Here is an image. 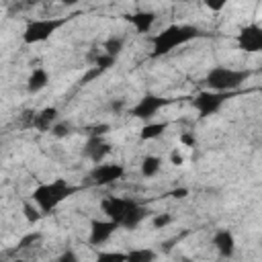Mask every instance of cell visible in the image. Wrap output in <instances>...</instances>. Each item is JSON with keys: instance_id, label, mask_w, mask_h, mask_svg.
<instances>
[{"instance_id": "29", "label": "cell", "mask_w": 262, "mask_h": 262, "mask_svg": "<svg viewBox=\"0 0 262 262\" xmlns=\"http://www.w3.org/2000/svg\"><path fill=\"white\" fill-rule=\"evenodd\" d=\"M186 194H188V188H178V190L172 192V196H176V199H184Z\"/></svg>"}, {"instance_id": "30", "label": "cell", "mask_w": 262, "mask_h": 262, "mask_svg": "<svg viewBox=\"0 0 262 262\" xmlns=\"http://www.w3.org/2000/svg\"><path fill=\"white\" fill-rule=\"evenodd\" d=\"M59 260H76V256L68 252V254H61V256H59Z\"/></svg>"}, {"instance_id": "27", "label": "cell", "mask_w": 262, "mask_h": 262, "mask_svg": "<svg viewBox=\"0 0 262 262\" xmlns=\"http://www.w3.org/2000/svg\"><path fill=\"white\" fill-rule=\"evenodd\" d=\"M170 162L174 164V166H180L182 162H184V156L180 154V149L176 147V149H172V154H170Z\"/></svg>"}, {"instance_id": "23", "label": "cell", "mask_w": 262, "mask_h": 262, "mask_svg": "<svg viewBox=\"0 0 262 262\" xmlns=\"http://www.w3.org/2000/svg\"><path fill=\"white\" fill-rule=\"evenodd\" d=\"M51 135H55L57 139H61V137H68L70 133H72V127H70V123H55L53 127H51V131H49Z\"/></svg>"}, {"instance_id": "31", "label": "cell", "mask_w": 262, "mask_h": 262, "mask_svg": "<svg viewBox=\"0 0 262 262\" xmlns=\"http://www.w3.org/2000/svg\"><path fill=\"white\" fill-rule=\"evenodd\" d=\"M63 6H76L78 4V0H59Z\"/></svg>"}, {"instance_id": "4", "label": "cell", "mask_w": 262, "mask_h": 262, "mask_svg": "<svg viewBox=\"0 0 262 262\" xmlns=\"http://www.w3.org/2000/svg\"><path fill=\"white\" fill-rule=\"evenodd\" d=\"M252 76L250 70H237V68H227V66H215L207 72L205 84L211 90L219 92H233L244 86V82Z\"/></svg>"}, {"instance_id": "32", "label": "cell", "mask_w": 262, "mask_h": 262, "mask_svg": "<svg viewBox=\"0 0 262 262\" xmlns=\"http://www.w3.org/2000/svg\"><path fill=\"white\" fill-rule=\"evenodd\" d=\"M35 2H39V0H27V4H35Z\"/></svg>"}, {"instance_id": "26", "label": "cell", "mask_w": 262, "mask_h": 262, "mask_svg": "<svg viewBox=\"0 0 262 262\" xmlns=\"http://www.w3.org/2000/svg\"><path fill=\"white\" fill-rule=\"evenodd\" d=\"M180 143L186 145V147H192V145L196 143V139H194L192 133H182V135H180Z\"/></svg>"}, {"instance_id": "2", "label": "cell", "mask_w": 262, "mask_h": 262, "mask_svg": "<svg viewBox=\"0 0 262 262\" xmlns=\"http://www.w3.org/2000/svg\"><path fill=\"white\" fill-rule=\"evenodd\" d=\"M203 29H199L196 25H168L166 29H162L160 33H156L149 41H151V57H164L168 53H172L174 49L188 45L190 41L203 37Z\"/></svg>"}, {"instance_id": "5", "label": "cell", "mask_w": 262, "mask_h": 262, "mask_svg": "<svg viewBox=\"0 0 262 262\" xmlns=\"http://www.w3.org/2000/svg\"><path fill=\"white\" fill-rule=\"evenodd\" d=\"M68 20L70 18H55V16H49V18H33L23 29V43H27V45L43 43L53 33H57Z\"/></svg>"}, {"instance_id": "20", "label": "cell", "mask_w": 262, "mask_h": 262, "mask_svg": "<svg viewBox=\"0 0 262 262\" xmlns=\"http://www.w3.org/2000/svg\"><path fill=\"white\" fill-rule=\"evenodd\" d=\"M23 215L29 223H37L41 217H43V211L33 203V201H25L23 203Z\"/></svg>"}, {"instance_id": "25", "label": "cell", "mask_w": 262, "mask_h": 262, "mask_svg": "<svg viewBox=\"0 0 262 262\" xmlns=\"http://www.w3.org/2000/svg\"><path fill=\"white\" fill-rule=\"evenodd\" d=\"M227 4H229V0H205V6H207L211 12H221Z\"/></svg>"}, {"instance_id": "22", "label": "cell", "mask_w": 262, "mask_h": 262, "mask_svg": "<svg viewBox=\"0 0 262 262\" xmlns=\"http://www.w3.org/2000/svg\"><path fill=\"white\" fill-rule=\"evenodd\" d=\"M172 221H174V217H172L170 213H156V215L151 217L154 229H164V227H168Z\"/></svg>"}, {"instance_id": "1", "label": "cell", "mask_w": 262, "mask_h": 262, "mask_svg": "<svg viewBox=\"0 0 262 262\" xmlns=\"http://www.w3.org/2000/svg\"><path fill=\"white\" fill-rule=\"evenodd\" d=\"M100 211L104 213L106 219L115 221L119 229L121 227L123 229H135L149 215L147 207H143L135 199H131V196H113V194H108L100 201Z\"/></svg>"}, {"instance_id": "7", "label": "cell", "mask_w": 262, "mask_h": 262, "mask_svg": "<svg viewBox=\"0 0 262 262\" xmlns=\"http://www.w3.org/2000/svg\"><path fill=\"white\" fill-rule=\"evenodd\" d=\"M125 176V166L117 164V162H96L92 166V170L88 172V178L92 184L96 186H108L117 180H121Z\"/></svg>"}, {"instance_id": "18", "label": "cell", "mask_w": 262, "mask_h": 262, "mask_svg": "<svg viewBox=\"0 0 262 262\" xmlns=\"http://www.w3.org/2000/svg\"><path fill=\"white\" fill-rule=\"evenodd\" d=\"M123 45H125V39H123V37L111 35V37L102 43V51L108 53V55H113V57H119V53L123 51Z\"/></svg>"}, {"instance_id": "16", "label": "cell", "mask_w": 262, "mask_h": 262, "mask_svg": "<svg viewBox=\"0 0 262 262\" xmlns=\"http://www.w3.org/2000/svg\"><path fill=\"white\" fill-rule=\"evenodd\" d=\"M168 127H170L168 121H145L143 127L139 129V139H143V141L156 139V137H160Z\"/></svg>"}, {"instance_id": "19", "label": "cell", "mask_w": 262, "mask_h": 262, "mask_svg": "<svg viewBox=\"0 0 262 262\" xmlns=\"http://www.w3.org/2000/svg\"><path fill=\"white\" fill-rule=\"evenodd\" d=\"M127 260L129 262H149V260H156V252L149 248H135V250L127 252Z\"/></svg>"}, {"instance_id": "28", "label": "cell", "mask_w": 262, "mask_h": 262, "mask_svg": "<svg viewBox=\"0 0 262 262\" xmlns=\"http://www.w3.org/2000/svg\"><path fill=\"white\" fill-rule=\"evenodd\" d=\"M108 131V125H98V127H94V133L92 135H104Z\"/></svg>"}, {"instance_id": "10", "label": "cell", "mask_w": 262, "mask_h": 262, "mask_svg": "<svg viewBox=\"0 0 262 262\" xmlns=\"http://www.w3.org/2000/svg\"><path fill=\"white\" fill-rule=\"evenodd\" d=\"M117 229H119L117 223L106 219V217L104 219H92L90 229H88V244L90 246H102L115 235Z\"/></svg>"}, {"instance_id": "9", "label": "cell", "mask_w": 262, "mask_h": 262, "mask_svg": "<svg viewBox=\"0 0 262 262\" xmlns=\"http://www.w3.org/2000/svg\"><path fill=\"white\" fill-rule=\"evenodd\" d=\"M235 43H237V49H242L246 53L262 51V27L258 23H250V25L242 27L235 37Z\"/></svg>"}, {"instance_id": "11", "label": "cell", "mask_w": 262, "mask_h": 262, "mask_svg": "<svg viewBox=\"0 0 262 262\" xmlns=\"http://www.w3.org/2000/svg\"><path fill=\"white\" fill-rule=\"evenodd\" d=\"M111 149H113V145L108 141H104L102 135H90L84 145V156L96 164V162H102L111 154Z\"/></svg>"}, {"instance_id": "21", "label": "cell", "mask_w": 262, "mask_h": 262, "mask_svg": "<svg viewBox=\"0 0 262 262\" xmlns=\"http://www.w3.org/2000/svg\"><path fill=\"white\" fill-rule=\"evenodd\" d=\"M115 61H117V57H113V55H108V53H104V51H100V53L94 57V66H96V68H100L102 72H104V70H108V68H113V66H115Z\"/></svg>"}, {"instance_id": "3", "label": "cell", "mask_w": 262, "mask_h": 262, "mask_svg": "<svg viewBox=\"0 0 262 262\" xmlns=\"http://www.w3.org/2000/svg\"><path fill=\"white\" fill-rule=\"evenodd\" d=\"M76 190H78V186L70 184L66 178H53L49 182H39L31 192V201L43 213H53L63 201L74 196Z\"/></svg>"}, {"instance_id": "6", "label": "cell", "mask_w": 262, "mask_h": 262, "mask_svg": "<svg viewBox=\"0 0 262 262\" xmlns=\"http://www.w3.org/2000/svg\"><path fill=\"white\" fill-rule=\"evenodd\" d=\"M231 98V92H219V90H201L192 96V106L199 113V117H211L221 111V106Z\"/></svg>"}, {"instance_id": "15", "label": "cell", "mask_w": 262, "mask_h": 262, "mask_svg": "<svg viewBox=\"0 0 262 262\" xmlns=\"http://www.w3.org/2000/svg\"><path fill=\"white\" fill-rule=\"evenodd\" d=\"M47 84H49V74H47V70H45V68H35V70L29 74V78H27V92H29V94H37V92H41Z\"/></svg>"}, {"instance_id": "12", "label": "cell", "mask_w": 262, "mask_h": 262, "mask_svg": "<svg viewBox=\"0 0 262 262\" xmlns=\"http://www.w3.org/2000/svg\"><path fill=\"white\" fill-rule=\"evenodd\" d=\"M125 16V20L137 31V33H149L151 29H154V25H156V12H151V10H137V12H129V14H123Z\"/></svg>"}, {"instance_id": "8", "label": "cell", "mask_w": 262, "mask_h": 262, "mask_svg": "<svg viewBox=\"0 0 262 262\" xmlns=\"http://www.w3.org/2000/svg\"><path fill=\"white\" fill-rule=\"evenodd\" d=\"M168 102H170L168 98L147 92V94H143V96L129 108V115H131L133 119H139V121L145 123V121H151V119L160 113V108H164Z\"/></svg>"}, {"instance_id": "17", "label": "cell", "mask_w": 262, "mask_h": 262, "mask_svg": "<svg viewBox=\"0 0 262 262\" xmlns=\"http://www.w3.org/2000/svg\"><path fill=\"white\" fill-rule=\"evenodd\" d=\"M139 170H141V176L143 178H154L160 170H162V158L158 156H145L139 164Z\"/></svg>"}, {"instance_id": "24", "label": "cell", "mask_w": 262, "mask_h": 262, "mask_svg": "<svg viewBox=\"0 0 262 262\" xmlns=\"http://www.w3.org/2000/svg\"><path fill=\"white\" fill-rule=\"evenodd\" d=\"M96 260L106 262V260H127V252H98Z\"/></svg>"}, {"instance_id": "14", "label": "cell", "mask_w": 262, "mask_h": 262, "mask_svg": "<svg viewBox=\"0 0 262 262\" xmlns=\"http://www.w3.org/2000/svg\"><path fill=\"white\" fill-rule=\"evenodd\" d=\"M211 244L215 246V250L221 258H231L235 254V237L229 229H217L213 233Z\"/></svg>"}, {"instance_id": "13", "label": "cell", "mask_w": 262, "mask_h": 262, "mask_svg": "<svg viewBox=\"0 0 262 262\" xmlns=\"http://www.w3.org/2000/svg\"><path fill=\"white\" fill-rule=\"evenodd\" d=\"M57 119H59V111H57L55 106H45V108L33 113L31 125H33L37 131H41V133H49L51 127L57 123Z\"/></svg>"}]
</instances>
